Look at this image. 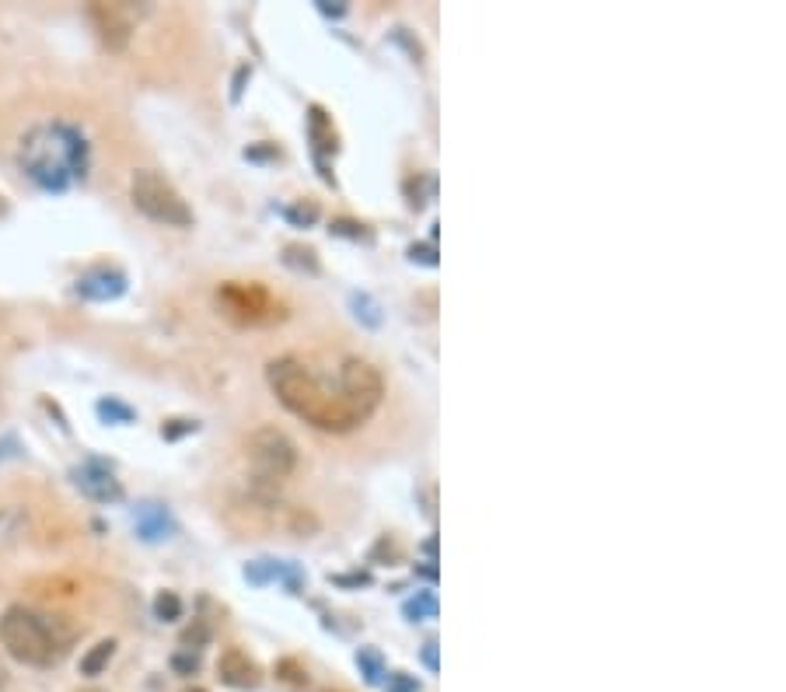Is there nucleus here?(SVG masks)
<instances>
[{"instance_id":"1","label":"nucleus","mask_w":786,"mask_h":692,"mask_svg":"<svg viewBox=\"0 0 786 692\" xmlns=\"http://www.w3.org/2000/svg\"><path fill=\"white\" fill-rule=\"evenodd\" d=\"M266 381L276 399H280V406L290 409L294 416H301L311 427L329 430V434H350L353 427H360V420L346 409L339 392H332L301 357L269 360Z\"/></svg>"},{"instance_id":"2","label":"nucleus","mask_w":786,"mask_h":692,"mask_svg":"<svg viewBox=\"0 0 786 692\" xmlns=\"http://www.w3.org/2000/svg\"><path fill=\"white\" fill-rule=\"evenodd\" d=\"M18 165L46 193H63L88 172V140L77 126L53 119L39 123L21 137Z\"/></svg>"},{"instance_id":"3","label":"nucleus","mask_w":786,"mask_h":692,"mask_svg":"<svg viewBox=\"0 0 786 692\" xmlns=\"http://www.w3.org/2000/svg\"><path fill=\"white\" fill-rule=\"evenodd\" d=\"M0 644L18 665L28 668H49L63 658L67 640L56 637V630L46 623V616L25 609V605H11L0 616Z\"/></svg>"},{"instance_id":"4","label":"nucleus","mask_w":786,"mask_h":692,"mask_svg":"<svg viewBox=\"0 0 786 692\" xmlns=\"http://www.w3.org/2000/svg\"><path fill=\"white\" fill-rule=\"evenodd\" d=\"M217 305H221L224 319L249 329L276 326V322L287 319V305L266 284H259V280H249V284L245 280H228V284H221Z\"/></svg>"},{"instance_id":"5","label":"nucleus","mask_w":786,"mask_h":692,"mask_svg":"<svg viewBox=\"0 0 786 692\" xmlns=\"http://www.w3.org/2000/svg\"><path fill=\"white\" fill-rule=\"evenodd\" d=\"M130 200L133 207L144 217H151L154 224H165V228H189L193 224V210L182 200V193L158 175L154 168H140L130 179Z\"/></svg>"},{"instance_id":"6","label":"nucleus","mask_w":786,"mask_h":692,"mask_svg":"<svg viewBox=\"0 0 786 692\" xmlns=\"http://www.w3.org/2000/svg\"><path fill=\"white\" fill-rule=\"evenodd\" d=\"M245 458H249L252 479L259 486H280L297 469V444L280 427H269L266 423V427H256L249 434Z\"/></svg>"},{"instance_id":"7","label":"nucleus","mask_w":786,"mask_h":692,"mask_svg":"<svg viewBox=\"0 0 786 692\" xmlns=\"http://www.w3.org/2000/svg\"><path fill=\"white\" fill-rule=\"evenodd\" d=\"M336 392H339V399L346 402V409L364 423V420H371L374 409H378L381 399H385V378H381V371L371 364V360L350 357V360H343V367H339Z\"/></svg>"},{"instance_id":"8","label":"nucleus","mask_w":786,"mask_h":692,"mask_svg":"<svg viewBox=\"0 0 786 692\" xmlns=\"http://www.w3.org/2000/svg\"><path fill=\"white\" fill-rule=\"evenodd\" d=\"M88 21L95 25L98 39H102L105 49L119 53L126 49L133 32V7L126 4H88Z\"/></svg>"},{"instance_id":"9","label":"nucleus","mask_w":786,"mask_h":692,"mask_svg":"<svg viewBox=\"0 0 786 692\" xmlns=\"http://www.w3.org/2000/svg\"><path fill=\"white\" fill-rule=\"evenodd\" d=\"M70 479H74L77 490H81L88 500H95V504H116V500H123V483H119V479L112 476L109 465H102V462H81L74 472H70Z\"/></svg>"},{"instance_id":"10","label":"nucleus","mask_w":786,"mask_h":692,"mask_svg":"<svg viewBox=\"0 0 786 692\" xmlns=\"http://www.w3.org/2000/svg\"><path fill=\"white\" fill-rule=\"evenodd\" d=\"M217 675H221L224 686L242 689V692L262 686V668L242 651V647H228V651L221 654V661H217Z\"/></svg>"},{"instance_id":"11","label":"nucleus","mask_w":786,"mask_h":692,"mask_svg":"<svg viewBox=\"0 0 786 692\" xmlns=\"http://www.w3.org/2000/svg\"><path fill=\"white\" fill-rule=\"evenodd\" d=\"M123 291H126V277L119 270H109V266H98V270L84 273L77 280V294L88 301H116Z\"/></svg>"},{"instance_id":"12","label":"nucleus","mask_w":786,"mask_h":692,"mask_svg":"<svg viewBox=\"0 0 786 692\" xmlns=\"http://www.w3.org/2000/svg\"><path fill=\"white\" fill-rule=\"evenodd\" d=\"M245 577L256 584H266V581H283L290 591H297L304 584V574L294 567V563H280V560H256L249 563V570H245Z\"/></svg>"},{"instance_id":"13","label":"nucleus","mask_w":786,"mask_h":692,"mask_svg":"<svg viewBox=\"0 0 786 692\" xmlns=\"http://www.w3.org/2000/svg\"><path fill=\"white\" fill-rule=\"evenodd\" d=\"M168 532H172V518H168V511L161 504H140L137 507V535L147 542H158V539H168Z\"/></svg>"},{"instance_id":"14","label":"nucleus","mask_w":786,"mask_h":692,"mask_svg":"<svg viewBox=\"0 0 786 692\" xmlns=\"http://www.w3.org/2000/svg\"><path fill=\"white\" fill-rule=\"evenodd\" d=\"M308 130H311V140H315L318 161H322L325 151H336V130H332V123L325 119V112L318 109V105L311 109V116H308Z\"/></svg>"},{"instance_id":"15","label":"nucleus","mask_w":786,"mask_h":692,"mask_svg":"<svg viewBox=\"0 0 786 692\" xmlns=\"http://www.w3.org/2000/svg\"><path fill=\"white\" fill-rule=\"evenodd\" d=\"M112 654H116V640H98L81 658V675H102L105 665L112 661Z\"/></svg>"},{"instance_id":"16","label":"nucleus","mask_w":786,"mask_h":692,"mask_svg":"<svg viewBox=\"0 0 786 692\" xmlns=\"http://www.w3.org/2000/svg\"><path fill=\"white\" fill-rule=\"evenodd\" d=\"M283 263L294 266V270H308V273H318V259H315V249H304V245H287L283 249Z\"/></svg>"},{"instance_id":"17","label":"nucleus","mask_w":786,"mask_h":692,"mask_svg":"<svg viewBox=\"0 0 786 692\" xmlns=\"http://www.w3.org/2000/svg\"><path fill=\"white\" fill-rule=\"evenodd\" d=\"M154 616H158L161 623H175V619L182 616V598L175 595V591H161V595L154 598Z\"/></svg>"},{"instance_id":"18","label":"nucleus","mask_w":786,"mask_h":692,"mask_svg":"<svg viewBox=\"0 0 786 692\" xmlns=\"http://www.w3.org/2000/svg\"><path fill=\"white\" fill-rule=\"evenodd\" d=\"M406 616L409 619H434L437 616V598L430 595V591H420V595L406 602Z\"/></svg>"},{"instance_id":"19","label":"nucleus","mask_w":786,"mask_h":692,"mask_svg":"<svg viewBox=\"0 0 786 692\" xmlns=\"http://www.w3.org/2000/svg\"><path fill=\"white\" fill-rule=\"evenodd\" d=\"M98 416H105L109 423H130L133 420V409L123 406V402H116V399H102V402H98Z\"/></svg>"},{"instance_id":"20","label":"nucleus","mask_w":786,"mask_h":692,"mask_svg":"<svg viewBox=\"0 0 786 692\" xmlns=\"http://www.w3.org/2000/svg\"><path fill=\"white\" fill-rule=\"evenodd\" d=\"M207 640H210V626H207V623H200V619H196V623L189 626L186 633H182V644H186V651H193V647H196V651H200V647L207 644Z\"/></svg>"},{"instance_id":"21","label":"nucleus","mask_w":786,"mask_h":692,"mask_svg":"<svg viewBox=\"0 0 786 692\" xmlns=\"http://www.w3.org/2000/svg\"><path fill=\"white\" fill-rule=\"evenodd\" d=\"M357 665H364L367 668V682H381V658L374 651H360L357 654Z\"/></svg>"},{"instance_id":"22","label":"nucleus","mask_w":786,"mask_h":692,"mask_svg":"<svg viewBox=\"0 0 786 692\" xmlns=\"http://www.w3.org/2000/svg\"><path fill=\"white\" fill-rule=\"evenodd\" d=\"M161 434H165L168 441H175V437H182V434H196V420H168L165 427H161Z\"/></svg>"},{"instance_id":"23","label":"nucleus","mask_w":786,"mask_h":692,"mask_svg":"<svg viewBox=\"0 0 786 692\" xmlns=\"http://www.w3.org/2000/svg\"><path fill=\"white\" fill-rule=\"evenodd\" d=\"M287 217H290V221H297V224H315L318 221V207H315V203H308V207L301 203V207L287 210Z\"/></svg>"},{"instance_id":"24","label":"nucleus","mask_w":786,"mask_h":692,"mask_svg":"<svg viewBox=\"0 0 786 692\" xmlns=\"http://www.w3.org/2000/svg\"><path fill=\"white\" fill-rule=\"evenodd\" d=\"M388 689L392 692H420V682H413L402 672H395V675H388Z\"/></svg>"},{"instance_id":"25","label":"nucleus","mask_w":786,"mask_h":692,"mask_svg":"<svg viewBox=\"0 0 786 692\" xmlns=\"http://www.w3.org/2000/svg\"><path fill=\"white\" fill-rule=\"evenodd\" d=\"M172 665H175V672H182V675H193L196 668H200V658H196V654H175V658H172Z\"/></svg>"},{"instance_id":"26","label":"nucleus","mask_w":786,"mask_h":692,"mask_svg":"<svg viewBox=\"0 0 786 692\" xmlns=\"http://www.w3.org/2000/svg\"><path fill=\"white\" fill-rule=\"evenodd\" d=\"M332 231H336V235H350V238H364L367 235L364 224H357V221H336V224H332Z\"/></svg>"},{"instance_id":"27","label":"nucleus","mask_w":786,"mask_h":692,"mask_svg":"<svg viewBox=\"0 0 786 692\" xmlns=\"http://www.w3.org/2000/svg\"><path fill=\"white\" fill-rule=\"evenodd\" d=\"M353 305H357V319L360 315H364L367 322H371V326H378V315H374V305L367 298H353Z\"/></svg>"},{"instance_id":"28","label":"nucleus","mask_w":786,"mask_h":692,"mask_svg":"<svg viewBox=\"0 0 786 692\" xmlns=\"http://www.w3.org/2000/svg\"><path fill=\"white\" fill-rule=\"evenodd\" d=\"M413 259H420V263H427V266L437 263V256H434V249H430V245H413Z\"/></svg>"},{"instance_id":"29","label":"nucleus","mask_w":786,"mask_h":692,"mask_svg":"<svg viewBox=\"0 0 786 692\" xmlns=\"http://www.w3.org/2000/svg\"><path fill=\"white\" fill-rule=\"evenodd\" d=\"M423 661H427V668H434V672H437V644H434V640L423 647Z\"/></svg>"},{"instance_id":"30","label":"nucleus","mask_w":786,"mask_h":692,"mask_svg":"<svg viewBox=\"0 0 786 692\" xmlns=\"http://www.w3.org/2000/svg\"><path fill=\"white\" fill-rule=\"evenodd\" d=\"M318 7H322V11H325V14H343V11H346V7H343V4H336V7H332V4H318Z\"/></svg>"},{"instance_id":"31","label":"nucleus","mask_w":786,"mask_h":692,"mask_svg":"<svg viewBox=\"0 0 786 692\" xmlns=\"http://www.w3.org/2000/svg\"><path fill=\"white\" fill-rule=\"evenodd\" d=\"M4 689H7V672L0 668V692H4Z\"/></svg>"},{"instance_id":"32","label":"nucleus","mask_w":786,"mask_h":692,"mask_svg":"<svg viewBox=\"0 0 786 692\" xmlns=\"http://www.w3.org/2000/svg\"><path fill=\"white\" fill-rule=\"evenodd\" d=\"M84 692H105V689H84Z\"/></svg>"}]
</instances>
